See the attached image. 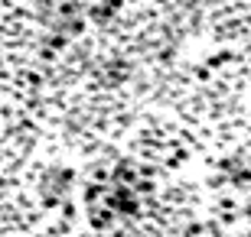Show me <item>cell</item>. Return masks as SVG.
Masks as SVG:
<instances>
[{"label":"cell","mask_w":251,"mask_h":237,"mask_svg":"<svg viewBox=\"0 0 251 237\" xmlns=\"http://www.w3.org/2000/svg\"><path fill=\"white\" fill-rule=\"evenodd\" d=\"M0 237H251V0H0Z\"/></svg>","instance_id":"1"}]
</instances>
